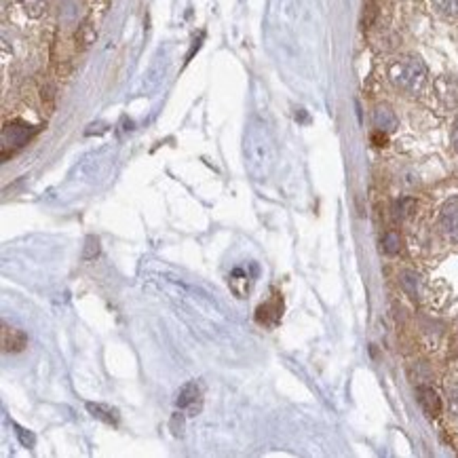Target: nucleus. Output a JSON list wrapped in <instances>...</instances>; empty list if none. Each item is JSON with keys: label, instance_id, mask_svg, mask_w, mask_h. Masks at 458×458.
Here are the masks:
<instances>
[{"label": "nucleus", "instance_id": "1", "mask_svg": "<svg viewBox=\"0 0 458 458\" xmlns=\"http://www.w3.org/2000/svg\"><path fill=\"white\" fill-rule=\"evenodd\" d=\"M243 159L251 180L264 182L275 165V142L264 121L251 119L243 135Z\"/></svg>", "mask_w": 458, "mask_h": 458}, {"label": "nucleus", "instance_id": "2", "mask_svg": "<svg viewBox=\"0 0 458 458\" xmlns=\"http://www.w3.org/2000/svg\"><path fill=\"white\" fill-rule=\"evenodd\" d=\"M389 81L408 93H416L425 87L427 81V68L418 57H399L389 66Z\"/></svg>", "mask_w": 458, "mask_h": 458}, {"label": "nucleus", "instance_id": "3", "mask_svg": "<svg viewBox=\"0 0 458 458\" xmlns=\"http://www.w3.org/2000/svg\"><path fill=\"white\" fill-rule=\"evenodd\" d=\"M34 129L23 125V123H9L3 129V155L7 157L9 150H19L21 146L28 144V140L32 137Z\"/></svg>", "mask_w": 458, "mask_h": 458}, {"label": "nucleus", "instance_id": "4", "mask_svg": "<svg viewBox=\"0 0 458 458\" xmlns=\"http://www.w3.org/2000/svg\"><path fill=\"white\" fill-rule=\"evenodd\" d=\"M281 309H283V302L281 298H275L271 302L262 304V307L258 309L256 313V321L260 325H275L279 319H281Z\"/></svg>", "mask_w": 458, "mask_h": 458}, {"label": "nucleus", "instance_id": "5", "mask_svg": "<svg viewBox=\"0 0 458 458\" xmlns=\"http://www.w3.org/2000/svg\"><path fill=\"white\" fill-rule=\"evenodd\" d=\"M374 125L378 127V131H383V133L395 131V129H397V117H395V112H393L389 106L380 104V106L374 110Z\"/></svg>", "mask_w": 458, "mask_h": 458}, {"label": "nucleus", "instance_id": "6", "mask_svg": "<svg viewBox=\"0 0 458 458\" xmlns=\"http://www.w3.org/2000/svg\"><path fill=\"white\" fill-rule=\"evenodd\" d=\"M441 228L446 231V235L458 239V199L450 201V203L443 207V213H441Z\"/></svg>", "mask_w": 458, "mask_h": 458}, {"label": "nucleus", "instance_id": "7", "mask_svg": "<svg viewBox=\"0 0 458 458\" xmlns=\"http://www.w3.org/2000/svg\"><path fill=\"white\" fill-rule=\"evenodd\" d=\"M28 345V338L21 330H15V327H7L3 330V347L5 351H11V353H17V351H23Z\"/></svg>", "mask_w": 458, "mask_h": 458}, {"label": "nucleus", "instance_id": "8", "mask_svg": "<svg viewBox=\"0 0 458 458\" xmlns=\"http://www.w3.org/2000/svg\"><path fill=\"white\" fill-rule=\"evenodd\" d=\"M418 401H421L425 414L431 416V418H435V416L441 412V401H439L437 393H435L433 389H429V387H421V389H418Z\"/></svg>", "mask_w": 458, "mask_h": 458}, {"label": "nucleus", "instance_id": "9", "mask_svg": "<svg viewBox=\"0 0 458 458\" xmlns=\"http://www.w3.org/2000/svg\"><path fill=\"white\" fill-rule=\"evenodd\" d=\"M197 399H199V387H197L195 383H188V385H184V387L180 389L178 399H175V405L184 410V408L195 405Z\"/></svg>", "mask_w": 458, "mask_h": 458}, {"label": "nucleus", "instance_id": "10", "mask_svg": "<svg viewBox=\"0 0 458 458\" xmlns=\"http://www.w3.org/2000/svg\"><path fill=\"white\" fill-rule=\"evenodd\" d=\"M249 275L243 271V269H235V273L231 275V279H228V283H231L233 292L239 296V298H245L247 292H249Z\"/></svg>", "mask_w": 458, "mask_h": 458}, {"label": "nucleus", "instance_id": "11", "mask_svg": "<svg viewBox=\"0 0 458 458\" xmlns=\"http://www.w3.org/2000/svg\"><path fill=\"white\" fill-rule=\"evenodd\" d=\"M87 410L95 418H102V421L108 423V425H117L119 423V412L114 410V408H108V405H102V403H87Z\"/></svg>", "mask_w": 458, "mask_h": 458}, {"label": "nucleus", "instance_id": "12", "mask_svg": "<svg viewBox=\"0 0 458 458\" xmlns=\"http://www.w3.org/2000/svg\"><path fill=\"white\" fill-rule=\"evenodd\" d=\"M433 7L446 17H458V0H431Z\"/></svg>", "mask_w": 458, "mask_h": 458}, {"label": "nucleus", "instance_id": "13", "mask_svg": "<svg viewBox=\"0 0 458 458\" xmlns=\"http://www.w3.org/2000/svg\"><path fill=\"white\" fill-rule=\"evenodd\" d=\"M15 427V433H17V437H19V441H21V446H26V448H34V443H36V439H34V435L30 433V431H26V429H21L19 425H13Z\"/></svg>", "mask_w": 458, "mask_h": 458}, {"label": "nucleus", "instance_id": "14", "mask_svg": "<svg viewBox=\"0 0 458 458\" xmlns=\"http://www.w3.org/2000/svg\"><path fill=\"white\" fill-rule=\"evenodd\" d=\"M385 251L387 254H397L399 251V237L395 233H387V237H385Z\"/></svg>", "mask_w": 458, "mask_h": 458}, {"label": "nucleus", "instance_id": "15", "mask_svg": "<svg viewBox=\"0 0 458 458\" xmlns=\"http://www.w3.org/2000/svg\"><path fill=\"white\" fill-rule=\"evenodd\" d=\"M448 393H450V410L454 416H458V383L448 387Z\"/></svg>", "mask_w": 458, "mask_h": 458}, {"label": "nucleus", "instance_id": "16", "mask_svg": "<svg viewBox=\"0 0 458 458\" xmlns=\"http://www.w3.org/2000/svg\"><path fill=\"white\" fill-rule=\"evenodd\" d=\"M97 251H99V243H97V239H95V237H89V239H87V247H85V258L91 260V258L97 256Z\"/></svg>", "mask_w": 458, "mask_h": 458}, {"label": "nucleus", "instance_id": "17", "mask_svg": "<svg viewBox=\"0 0 458 458\" xmlns=\"http://www.w3.org/2000/svg\"><path fill=\"white\" fill-rule=\"evenodd\" d=\"M408 207H414V201H412V199H403V201H399V203L395 205V216H397V218L408 216V213H410Z\"/></svg>", "mask_w": 458, "mask_h": 458}, {"label": "nucleus", "instance_id": "18", "mask_svg": "<svg viewBox=\"0 0 458 458\" xmlns=\"http://www.w3.org/2000/svg\"><path fill=\"white\" fill-rule=\"evenodd\" d=\"M401 283H403V287H405L410 294H414V285L418 283V277H416V275H412V273H405V275H403V279H401Z\"/></svg>", "mask_w": 458, "mask_h": 458}, {"label": "nucleus", "instance_id": "19", "mask_svg": "<svg viewBox=\"0 0 458 458\" xmlns=\"http://www.w3.org/2000/svg\"><path fill=\"white\" fill-rule=\"evenodd\" d=\"M454 148L458 150V125H456V129H454Z\"/></svg>", "mask_w": 458, "mask_h": 458}]
</instances>
